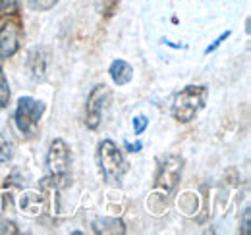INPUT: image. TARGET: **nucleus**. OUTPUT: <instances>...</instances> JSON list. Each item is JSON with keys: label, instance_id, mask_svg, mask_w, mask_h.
Returning a JSON list of instances; mask_svg holds the SVG:
<instances>
[{"label": "nucleus", "instance_id": "obj_10", "mask_svg": "<svg viewBox=\"0 0 251 235\" xmlns=\"http://www.w3.org/2000/svg\"><path fill=\"white\" fill-rule=\"evenodd\" d=\"M43 206H45L43 195H39V193H35V191L24 193L22 199H20V208H22V212L27 214V216H39V214L43 212Z\"/></svg>", "mask_w": 251, "mask_h": 235}, {"label": "nucleus", "instance_id": "obj_14", "mask_svg": "<svg viewBox=\"0 0 251 235\" xmlns=\"http://www.w3.org/2000/svg\"><path fill=\"white\" fill-rule=\"evenodd\" d=\"M149 125V119L145 116H135L133 118V133L135 135H141Z\"/></svg>", "mask_w": 251, "mask_h": 235}, {"label": "nucleus", "instance_id": "obj_2", "mask_svg": "<svg viewBox=\"0 0 251 235\" xmlns=\"http://www.w3.org/2000/svg\"><path fill=\"white\" fill-rule=\"evenodd\" d=\"M97 158H99V168H100V174L104 177V181L118 185L124 177L126 170H127V164H126L120 148L116 147V143L110 139L100 141Z\"/></svg>", "mask_w": 251, "mask_h": 235}, {"label": "nucleus", "instance_id": "obj_20", "mask_svg": "<svg viewBox=\"0 0 251 235\" xmlns=\"http://www.w3.org/2000/svg\"><path fill=\"white\" fill-rule=\"evenodd\" d=\"M124 147L127 148L129 152H139V150L143 148V143H141V141H135V143L131 145V143H127V141H126V143H124Z\"/></svg>", "mask_w": 251, "mask_h": 235}, {"label": "nucleus", "instance_id": "obj_8", "mask_svg": "<svg viewBox=\"0 0 251 235\" xmlns=\"http://www.w3.org/2000/svg\"><path fill=\"white\" fill-rule=\"evenodd\" d=\"M47 64H49L47 52H45L43 48H33L31 52H29V58H27V68H29V71H31L33 79H37V81L45 79Z\"/></svg>", "mask_w": 251, "mask_h": 235}, {"label": "nucleus", "instance_id": "obj_19", "mask_svg": "<svg viewBox=\"0 0 251 235\" xmlns=\"http://www.w3.org/2000/svg\"><path fill=\"white\" fill-rule=\"evenodd\" d=\"M251 212L250 208H246V212H244V224H242V232L244 235H250L251 234Z\"/></svg>", "mask_w": 251, "mask_h": 235}, {"label": "nucleus", "instance_id": "obj_17", "mask_svg": "<svg viewBox=\"0 0 251 235\" xmlns=\"http://www.w3.org/2000/svg\"><path fill=\"white\" fill-rule=\"evenodd\" d=\"M14 10H16V0H0V16L12 14Z\"/></svg>", "mask_w": 251, "mask_h": 235}, {"label": "nucleus", "instance_id": "obj_1", "mask_svg": "<svg viewBox=\"0 0 251 235\" xmlns=\"http://www.w3.org/2000/svg\"><path fill=\"white\" fill-rule=\"evenodd\" d=\"M209 96V91L205 85H188L180 93L174 94L172 100V116L182 123H188L193 118L201 112V108L205 106Z\"/></svg>", "mask_w": 251, "mask_h": 235}, {"label": "nucleus", "instance_id": "obj_18", "mask_svg": "<svg viewBox=\"0 0 251 235\" xmlns=\"http://www.w3.org/2000/svg\"><path fill=\"white\" fill-rule=\"evenodd\" d=\"M116 6H118V0H102V14L104 16H110Z\"/></svg>", "mask_w": 251, "mask_h": 235}, {"label": "nucleus", "instance_id": "obj_7", "mask_svg": "<svg viewBox=\"0 0 251 235\" xmlns=\"http://www.w3.org/2000/svg\"><path fill=\"white\" fill-rule=\"evenodd\" d=\"M22 41V29L16 24H4L0 27V60L10 58L18 52Z\"/></svg>", "mask_w": 251, "mask_h": 235}, {"label": "nucleus", "instance_id": "obj_4", "mask_svg": "<svg viewBox=\"0 0 251 235\" xmlns=\"http://www.w3.org/2000/svg\"><path fill=\"white\" fill-rule=\"evenodd\" d=\"M182 170H184V160L178 154H168L160 160L157 168V176H155V187L158 191L170 195L182 177Z\"/></svg>", "mask_w": 251, "mask_h": 235}, {"label": "nucleus", "instance_id": "obj_6", "mask_svg": "<svg viewBox=\"0 0 251 235\" xmlns=\"http://www.w3.org/2000/svg\"><path fill=\"white\" fill-rule=\"evenodd\" d=\"M110 100V89L106 85H97L87 96V106H85V125L89 129H97L102 121L104 108Z\"/></svg>", "mask_w": 251, "mask_h": 235}, {"label": "nucleus", "instance_id": "obj_16", "mask_svg": "<svg viewBox=\"0 0 251 235\" xmlns=\"http://www.w3.org/2000/svg\"><path fill=\"white\" fill-rule=\"evenodd\" d=\"M228 37H230V31H224V33H220L219 39H215V43H213L211 47H207V48H205V54H211V52H215V50H217V48L220 47V45H222V41H226Z\"/></svg>", "mask_w": 251, "mask_h": 235}, {"label": "nucleus", "instance_id": "obj_11", "mask_svg": "<svg viewBox=\"0 0 251 235\" xmlns=\"http://www.w3.org/2000/svg\"><path fill=\"white\" fill-rule=\"evenodd\" d=\"M93 232L95 234H126V226L122 220L118 218H99L93 222Z\"/></svg>", "mask_w": 251, "mask_h": 235}, {"label": "nucleus", "instance_id": "obj_5", "mask_svg": "<svg viewBox=\"0 0 251 235\" xmlns=\"http://www.w3.org/2000/svg\"><path fill=\"white\" fill-rule=\"evenodd\" d=\"M45 112V104L31 96H22L16 108V125L24 135H31L37 129V123Z\"/></svg>", "mask_w": 251, "mask_h": 235}, {"label": "nucleus", "instance_id": "obj_15", "mask_svg": "<svg viewBox=\"0 0 251 235\" xmlns=\"http://www.w3.org/2000/svg\"><path fill=\"white\" fill-rule=\"evenodd\" d=\"M0 234L16 235L18 234V226H16L14 222H10V220H0Z\"/></svg>", "mask_w": 251, "mask_h": 235}, {"label": "nucleus", "instance_id": "obj_3", "mask_svg": "<svg viewBox=\"0 0 251 235\" xmlns=\"http://www.w3.org/2000/svg\"><path fill=\"white\" fill-rule=\"evenodd\" d=\"M70 164H72V156H70V147L66 145L64 139H54L49 147L47 152V170H49V177L45 185L50 187H58L64 185L70 179Z\"/></svg>", "mask_w": 251, "mask_h": 235}, {"label": "nucleus", "instance_id": "obj_13", "mask_svg": "<svg viewBox=\"0 0 251 235\" xmlns=\"http://www.w3.org/2000/svg\"><path fill=\"white\" fill-rule=\"evenodd\" d=\"M12 145H10V141L0 133V164H4V162H10V158H12Z\"/></svg>", "mask_w": 251, "mask_h": 235}, {"label": "nucleus", "instance_id": "obj_12", "mask_svg": "<svg viewBox=\"0 0 251 235\" xmlns=\"http://www.w3.org/2000/svg\"><path fill=\"white\" fill-rule=\"evenodd\" d=\"M10 85H8V81H6V75H4V71H2V68H0V108H6L8 106V102H10Z\"/></svg>", "mask_w": 251, "mask_h": 235}, {"label": "nucleus", "instance_id": "obj_9", "mask_svg": "<svg viewBox=\"0 0 251 235\" xmlns=\"http://www.w3.org/2000/svg\"><path fill=\"white\" fill-rule=\"evenodd\" d=\"M108 73H110L112 81H114L118 87L127 85V83L133 79V68H131V66H129L126 60H114V62L110 64Z\"/></svg>", "mask_w": 251, "mask_h": 235}]
</instances>
